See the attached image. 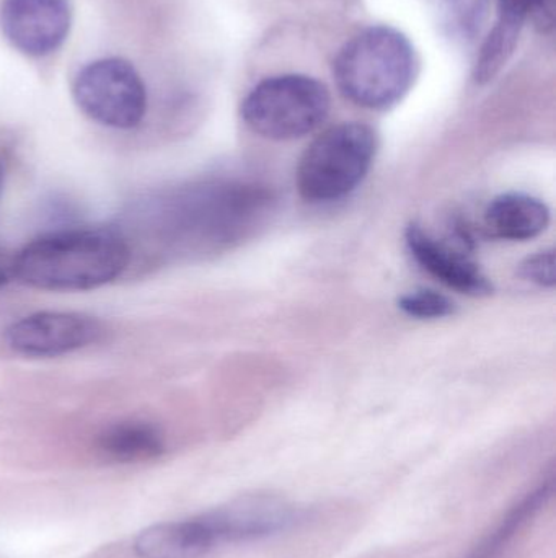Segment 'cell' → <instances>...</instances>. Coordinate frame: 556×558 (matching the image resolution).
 Instances as JSON below:
<instances>
[{"mask_svg":"<svg viewBox=\"0 0 556 558\" xmlns=\"http://www.w3.org/2000/svg\"><path fill=\"white\" fill-rule=\"evenodd\" d=\"M534 16L538 25L552 26L554 0H498V19L480 49L475 81L495 78L511 59L526 22Z\"/></svg>","mask_w":556,"mask_h":558,"instance_id":"cell-9","label":"cell"},{"mask_svg":"<svg viewBox=\"0 0 556 558\" xmlns=\"http://www.w3.org/2000/svg\"><path fill=\"white\" fill-rule=\"evenodd\" d=\"M206 517L224 546L286 533L306 521L307 510L277 495L254 494L235 498Z\"/></svg>","mask_w":556,"mask_h":558,"instance_id":"cell-6","label":"cell"},{"mask_svg":"<svg viewBox=\"0 0 556 558\" xmlns=\"http://www.w3.org/2000/svg\"><path fill=\"white\" fill-rule=\"evenodd\" d=\"M126 242L110 231H65L45 235L16 255L20 282L42 291H90L114 281L129 265Z\"/></svg>","mask_w":556,"mask_h":558,"instance_id":"cell-1","label":"cell"},{"mask_svg":"<svg viewBox=\"0 0 556 558\" xmlns=\"http://www.w3.org/2000/svg\"><path fill=\"white\" fill-rule=\"evenodd\" d=\"M405 242L411 257L427 270L431 277L440 279L443 284L462 294L490 295L493 284L485 277L479 265L466 254L454 251L449 245L434 239L421 226L410 225L405 231Z\"/></svg>","mask_w":556,"mask_h":558,"instance_id":"cell-10","label":"cell"},{"mask_svg":"<svg viewBox=\"0 0 556 558\" xmlns=\"http://www.w3.org/2000/svg\"><path fill=\"white\" fill-rule=\"evenodd\" d=\"M72 94L90 120L114 130L137 126L147 110L143 78L126 59L88 62L75 77Z\"/></svg>","mask_w":556,"mask_h":558,"instance_id":"cell-5","label":"cell"},{"mask_svg":"<svg viewBox=\"0 0 556 558\" xmlns=\"http://www.w3.org/2000/svg\"><path fill=\"white\" fill-rule=\"evenodd\" d=\"M521 277L542 288H554L556 282L555 252L545 251L526 258L521 265Z\"/></svg>","mask_w":556,"mask_h":558,"instance_id":"cell-16","label":"cell"},{"mask_svg":"<svg viewBox=\"0 0 556 558\" xmlns=\"http://www.w3.org/2000/svg\"><path fill=\"white\" fill-rule=\"evenodd\" d=\"M555 478L545 481L541 487L526 495L518 505L511 508L503 518L502 523L470 553L467 558H499L508 549L519 531L538 517L539 511L554 497Z\"/></svg>","mask_w":556,"mask_h":558,"instance_id":"cell-14","label":"cell"},{"mask_svg":"<svg viewBox=\"0 0 556 558\" xmlns=\"http://www.w3.org/2000/svg\"><path fill=\"white\" fill-rule=\"evenodd\" d=\"M418 58L410 39L387 25L356 33L333 61L343 97L368 110H388L413 87Z\"/></svg>","mask_w":556,"mask_h":558,"instance_id":"cell-2","label":"cell"},{"mask_svg":"<svg viewBox=\"0 0 556 558\" xmlns=\"http://www.w3.org/2000/svg\"><path fill=\"white\" fill-rule=\"evenodd\" d=\"M103 327L97 318L75 312H38L13 322L5 343L15 353L33 357L62 356L100 340Z\"/></svg>","mask_w":556,"mask_h":558,"instance_id":"cell-7","label":"cell"},{"mask_svg":"<svg viewBox=\"0 0 556 558\" xmlns=\"http://www.w3.org/2000/svg\"><path fill=\"white\" fill-rule=\"evenodd\" d=\"M398 307L408 317L420 320H436V318L449 317L456 312V304L447 295L431 289H417L398 299Z\"/></svg>","mask_w":556,"mask_h":558,"instance_id":"cell-15","label":"cell"},{"mask_svg":"<svg viewBox=\"0 0 556 558\" xmlns=\"http://www.w3.org/2000/svg\"><path fill=\"white\" fill-rule=\"evenodd\" d=\"M378 147V134L365 123H339L323 131L300 157L299 195L316 205L345 198L368 175Z\"/></svg>","mask_w":556,"mask_h":558,"instance_id":"cell-3","label":"cell"},{"mask_svg":"<svg viewBox=\"0 0 556 558\" xmlns=\"http://www.w3.org/2000/svg\"><path fill=\"white\" fill-rule=\"evenodd\" d=\"M218 547V537L202 513L146 527L137 534L133 549L139 558H202Z\"/></svg>","mask_w":556,"mask_h":558,"instance_id":"cell-11","label":"cell"},{"mask_svg":"<svg viewBox=\"0 0 556 558\" xmlns=\"http://www.w3.org/2000/svg\"><path fill=\"white\" fill-rule=\"evenodd\" d=\"M332 107L323 82L304 74L264 78L242 101L245 124L270 141H294L313 133Z\"/></svg>","mask_w":556,"mask_h":558,"instance_id":"cell-4","label":"cell"},{"mask_svg":"<svg viewBox=\"0 0 556 558\" xmlns=\"http://www.w3.org/2000/svg\"><path fill=\"white\" fill-rule=\"evenodd\" d=\"M98 449L114 462L149 461L165 451V439L152 423L123 422L101 433Z\"/></svg>","mask_w":556,"mask_h":558,"instance_id":"cell-13","label":"cell"},{"mask_svg":"<svg viewBox=\"0 0 556 558\" xmlns=\"http://www.w3.org/2000/svg\"><path fill=\"white\" fill-rule=\"evenodd\" d=\"M9 282V277H7L5 271L0 270V288L5 286Z\"/></svg>","mask_w":556,"mask_h":558,"instance_id":"cell-17","label":"cell"},{"mask_svg":"<svg viewBox=\"0 0 556 558\" xmlns=\"http://www.w3.org/2000/svg\"><path fill=\"white\" fill-rule=\"evenodd\" d=\"M2 189H3V167L0 166V195H2Z\"/></svg>","mask_w":556,"mask_h":558,"instance_id":"cell-18","label":"cell"},{"mask_svg":"<svg viewBox=\"0 0 556 558\" xmlns=\"http://www.w3.org/2000/svg\"><path fill=\"white\" fill-rule=\"evenodd\" d=\"M551 225V209L524 193H506L490 203L485 228L493 238L524 242L541 235Z\"/></svg>","mask_w":556,"mask_h":558,"instance_id":"cell-12","label":"cell"},{"mask_svg":"<svg viewBox=\"0 0 556 558\" xmlns=\"http://www.w3.org/2000/svg\"><path fill=\"white\" fill-rule=\"evenodd\" d=\"M0 26L13 48L28 56L55 51L67 38V0H3Z\"/></svg>","mask_w":556,"mask_h":558,"instance_id":"cell-8","label":"cell"}]
</instances>
